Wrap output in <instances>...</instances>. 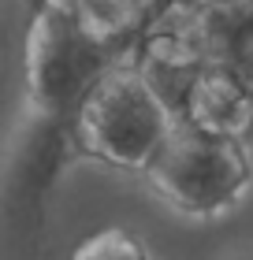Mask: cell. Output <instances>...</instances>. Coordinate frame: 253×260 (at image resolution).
I'll return each mask as SVG.
<instances>
[{
  "label": "cell",
  "mask_w": 253,
  "mask_h": 260,
  "mask_svg": "<svg viewBox=\"0 0 253 260\" xmlns=\"http://www.w3.org/2000/svg\"><path fill=\"white\" fill-rule=\"evenodd\" d=\"M179 115L160 101L142 67H112L86 93L78 112L82 145L123 168H149Z\"/></svg>",
  "instance_id": "1"
},
{
  "label": "cell",
  "mask_w": 253,
  "mask_h": 260,
  "mask_svg": "<svg viewBox=\"0 0 253 260\" xmlns=\"http://www.w3.org/2000/svg\"><path fill=\"white\" fill-rule=\"evenodd\" d=\"M149 179L179 208L220 212L246 186L249 164L238 149V138L209 134L190 119H179L149 160Z\"/></svg>",
  "instance_id": "2"
},
{
  "label": "cell",
  "mask_w": 253,
  "mask_h": 260,
  "mask_svg": "<svg viewBox=\"0 0 253 260\" xmlns=\"http://www.w3.org/2000/svg\"><path fill=\"white\" fill-rule=\"evenodd\" d=\"M194 41L205 67H220L253 89V4H205Z\"/></svg>",
  "instance_id": "3"
},
{
  "label": "cell",
  "mask_w": 253,
  "mask_h": 260,
  "mask_svg": "<svg viewBox=\"0 0 253 260\" xmlns=\"http://www.w3.org/2000/svg\"><path fill=\"white\" fill-rule=\"evenodd\" d=\"M183 119L209 130V134L242 138L253 123V89L220 67H201L186 93Z\"/></svg>",
  "instance_id": "4"
},
{
  "label": "cell",
  "mask_w": 253,
  "mask_h": 260,
  "mask_svg": "<svg viewBox=\"0 0 253 260\" xmlns=\"http://www.w3.org/2000/svg\"><path fill=\"white\" fill-rule=\"evenodd\" d=\"M78 256H138V245L123 234H104V238L86 242L78 249Z\"/></svg>",
  "instance_id": "5"
},
{
  "label": "cell",
  "mask_w": 253,
  "mask_h": 260,
  "mask_svg": "<svg viewBox=\"0 0 253 260\" xmlns=\"http://www.w3.org/2000/svg\"><path fill=\"white\" fill-rule=\"evenodd\" d=\"M198 4H238V0H198Z\"/></svg>",
  "instance_id": "6"
}]
</instances>
